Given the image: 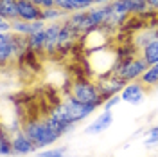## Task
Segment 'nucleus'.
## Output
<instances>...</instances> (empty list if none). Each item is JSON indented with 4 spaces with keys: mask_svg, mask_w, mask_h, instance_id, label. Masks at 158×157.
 <instances>
[{
    "mask_svg": "<svg viewBox=\"0 0 158 157\" xmlns=\"http://www.w3.org/2000/svg\"><path fill=\"white\" fill-rule=\"evenodd\" d=\"M81 40V34L70 25L67 20H63V27H61V38H59V52L58 54H69Z\"/></svg>",
    "mask_w": 158,
    "mask_h": 157,
    "instance_id": "6e6552de",
    "label": "nucleus"
},
{
    "mask_svg": "<svg viewBox=\"0 0 158 157\" xmlns=\"http://www.w3.org/2000/svg\"><path fill=\"white\" fill-rule=\"evenodd\" d=\"M69 94L74 96L77 101L94 105V107H97V108L104 105V99H102L101 92H99L95 79H92L90 76H77L76 79H72Z\"/></svg>",
    "mask_w": 158,
    "mask_h": 157,
    "instance_id": "f03ea898",
    "label": "nucleus"
},
{
    "mask_svg": "<svg viewBox=\"0 0 158 157\" xmlns=\"http://www.w3.org/2000/svg\"><path fill=\"white\" fill-rule=\"evenodd\" d=\"M67 22H69L70 25L74 27V29L77 31L79 34L83 36V34H86L90 31L95 29V25H94V22L90 18V13L88 9L86 11H76V13H70L69 16H67Z\"/></svg>",
    "mask_w": 158,
    "mask_h": 157,
    "instance_id": "1a4fd4ad",
    "label": "nucleus"
},
{
    "mask_svg": "<svg viewBox=\"0 0 158 157\" xmlns=\"http://www.w3.org/2000/svg\"><path fill=\"white\" fill-rule=\"evenodd\" d=\"M111 125H113V110H102L92 123H88L85 127V134L86 136H97V134H102L104 130H108Z\"/></svg>",
    "mask_w": 158,
    "mask_h": 157,
    "instance_id": "9d476101",
    "label": "nucleus"
},
{
    "mask_svg": "<svg viewBox=\"0 0 158 157\" xmlns=\"http://www.w3.org/2000/svg\"><path fill=\"white\" fill-rule=\"evenodd\" d=\"M47 29V27H45ZM45 29L41 31H34L27 36V42H29V49L34 52V54H45Z\"/></svg>",
    "mask_w": 158,
    "mask_h": 157,
    "instance_id": "2eb2a0df",
    "label": "nucleus"
},
{
    "mask_svg": "<svg viewBox=\"0 0 158 157\" xmlns=\"http://www.w3.org/2000/svg\"><path fill=\"white\" fill-rule=\"evenodd\" d=\"M140 56L148 61V65H156L158 63V38L149 42L148 45L140 51Z\"/></svg>",
    "mask_w": 158,
    "mask_h": 157,
    "instance_id": "f3484780",
    "label": "nucleus"
},
{
    "mask_svg": "<svg viewBox=\"0 0 158 157\" xmlns=\"http://www.w3.org/2000/svg\"><path fill=\"white\" fill-rule=\"evenodd\" d=\"M18 11H20V18L27 20V22L41 20V13H43V9L38 7L32 0H18Z\"/></svg>",
    "mask_w": 158,
    "mask_h": 157,
    "instance_id": "f8f14e48",
    "label": "nucleus"
},
{
    "mask_svg": "<svg viewBox=\"0 0 158 157\" xmlns=\"http://www.w3.org/2000/svg\"><path fill=\"white\" fill-rule=\"evenodd\" d=\"M155 38H156V29L151 27V25H146V27H142L140 31L135 33V36H133V45H135L138 51H142L149 42H153Z\"/></svg>",
    "mask_w": 158,
    "mask_h": 157,
    "instance_id": "4468645a",
    "label": "nucleus"
},
{
    "mask_svg": "<svg viewBox=\"0 0 158 157\" xmlns=\"http://www.w3.org/2000/svg\"><path fill=\"white\" fill-rule=\"evenodd\" d=\"M61 27H63V22H52L47 24V29H45V54L43 56H56L59 52V38H61Z\"/></svg>",
    "mask_w": 158,
    "mask_h": 157,
    "instance_id": "0eeeda50",
    "label": "nucleus"
},
{
    "mask_svg": "<svg viewBox=\"0 0 158 157\" xmlns=\"http://www.w3.org/2000/svg\"><path fill=\"white\" fill-rule=\"evenodd\" d=\"M144 145L146 146H155V145H158V125H155L153 128L148 130V137L144 141Z\"/></svg>",
    "mask_w": 158,
    "mask_h": 157,
    "instance_id": "393cba45",
    "label": "nucleus"
},
{
    "mask_svg": "<svg viewBox=\"0 0 158 157\" xmlns=\"http://www.w3.org/2000/svg\"><path fill=\"white\" fill-rule=\"evenodd\" d=\"M118 103H122L120 94H117V96H113V98L106 99V101H104V105H102V108H104V110H113V108L117 107Z\"/></svg>",
    "mask_w": 158,
    "mask_h": 157,
    "instance_id": "a878e982",
    "label": "nucleus"
},
{
    "mask_svg": "<svg viewBox=\"0 0 158 157\" xmlns=\"http://www.w3.org/2000/svg\"><path fill=\"white\" fill-rule=\"evenodd\" d=\"M69 146H54V148H43L38 150L34 155L36 157H67Z\"/></svg>",
    "mask_w": 158,
    "mask_h": 157,
    "instance_id": "412c9836",
    "label": "nucleus"
},
{
    "mask_svg": "<svg viewBox=\"0 0 158 157\" xmlns=\"http://www.w3.org/2000/svg\"><path fill=\"white\" fill-rule=\"evenodd\" d=\"M128 6H129V13L135 15V16H142L149 9L148 0H128Z\"/></svg>",
    "mask_w": 158,
    "mask_h": 157,
    "instance_id": "b1692460",
    "label": "nucleus"
},
{
    "mask_svg": "<svg viewBox=\"0 0 158 157\" xmlns=\"http://www.w3.org/2000/svg\"><path fill=\"white\" fill-rule=\"evenodd\" d=\"M0 33H13L11 20H7V18H0Z\"/></svg>",
    "mask_w": 158,
    "mask_h": 157,
    "instance_id": "cd10ccee",
    "label": "nucleus"
},
{
    "mask_svg": "<svg viewBox=\"0 0 158 157\" xmlns=\"http://www.w3.org/2000/svg\"><path fill=\"white\" fill-rule=\"evenodd\" d=\"M63 103L67 105L70 116H72V121H74L76 125H79L81 121H85L86 118H90V116L97 110V107L88 105V103H83V101H77V99L74 98V96H70V94H67V96L63 98Z\"/></svg>",
    "mask_w": 158,
    "mask_h": 157,
    "instance_id": "20e7f679",
    "label": "nucleus"
},
{
    "mask_svg": "<svg viewBox=\"0 0 158 157\" xmlns=\"http://www.w3.org/2000/svg\"><path fill=\"white\" fill-rule=\"evenodd\" d=\"M148 96V87L146 85H142V81L138 79V81H129L126 83V87L122 88V92H120V98L124 103H129V105H140L144 99Z\"/></svg>",
    "mask_w": 158,
    "mask_h": 157,
    "instance_id": "423d86ee",
    "label": "nucleus"
},
{
    "mask_svg": "<svg viewBox=\"0 0 158 157\" xmlns=\"http://www.w3.org/2000/svg\"><path fill=\"white\" fill-rule=\"evenodd\" d=\"M0 18H7V20L20 18L18 0H0Z\"/></svg>",
    "mask_w": 158,
    "mask_h": 157,
    "instance_id": "dca6fc26",
    "label": "nucleus"
},
{
    "mask_svg": "<svg viewBox=\"0 0 158 157\" xmlns=\"http://www.w3.org/2000/svg\"><path fill=\"white\" fill-rule=\"evenodd\" d=\"M56 7L65 11L67 15L76 13V11H83L81 7V0H56Z\"/></svg>",
    "mask_w": 158,
    "mask_h": 157,
    "instance_id": "4be33fe9",
    "label": "nucleus"
},
{
    "mask_svg": "<svg viewBox=\"0 0 158 157\" xmlns=\"http://www.w3.org/2000/svg\"><path fill=\"white\" fill-rule=\"evenodd\" d=\"M49 116L52 119H56L58 123L65 125V127H77V125L72 121V116H70L67 105L63 103V99H61V101H56V105H52V107H50Z\"/></svg>",
    "mask_w": 158,
    "mask_h": 157,
    "instance_id": "ddd939ff",
    "label": "nucleus"
},
{
    "mask_svg": "<svg viewBox=\"0 0 158 157\" xmlns=\"http://www.w3.org/2000/svg\"><path fill=\"white\" fill-rule=\"evenodd\" d=\"M11 25H13V33H16V34H22V36L31 34V22H27V20L23 18L11 20Z\"/></svg>",
    "mask_w": 158,
    "mask_h": 157,
    "instance_id": "5701e85b",
    "label": "nucleus"
},
{
    "mask_svg": "<svg viewBox=\"0 0 158 157\" xmlns=\"http://www.w3.org/2000/svg\"><path fill=\"white\" fill-rule=\"evenodd\" d=\"M22 130L27 134V137L32 139L36 143L38 150H43V148H49L50 145L58 143L59 139L63 137L61 134H58L56 130L47 125L45 118H31L25 119L22 123Z\"/></svg>",
    "mask_w": 158,
    "mask_h": 157,
    "instance_id": "f257e3e1",
    "label": "nucleus"
},
{
    "mask_svg": "<svg viewBox=\"0 0 158 157\" xmlns=\"http://www.w3.org/2000/svg\"><path fill=\"white\" fill-rule=\"evenodd\" d=\"M148 61L142 58L140 54L133 56V58H124V60H118L117 58V63H115V69H113V74L118 76L122 81H138L142 78V74L146 72L148 69Z\"/></svg>",
    "mask_w": 158,
    "mask_h": 157,
    "instance_id": "7ed1b4c3",
    "label": "nucleus"
},
{
    "mask_svg": "<svg viewBox=\"0 0 158 157\" xmlns=\"http://www.w3.org/2000/svg\"><path fill=\"white\" fill-rule=\"evenodd\" d=\"M38 7L41 9H49V7H54L56 6V0H32Z\"/></svg>",
    "mask_w": 158,
    "mask_h": 157,
    "instance_id": "bb28decb",
    "label": "nucleus"
},
{
    "mask_svg": "<svg viewBox=\"0 0 158 157\" xmlns=\"http://www.w3.org/2000/svg\"><path fill=\"white\" fill-rule=\"evenodd\" d=\"M69 15L65 13V11H61L59 7H49V9H43L41 13V20H45L47 24H52V22H63V20L67 18Z\"/></svg>",
    "mask_w": 158,
    "mask_h": 157,
    "instance_id": "aec40b11",
    "label": "nucleus"
},
{
    "mask_svg": "<svg viewBox=\"0 0 158 157\" xmlns=\"http://www.w3.org/2000/svg\"><path fill=\"white\" fill-rule=\"evenodd\" d=\"M148 4H149V9H153L158 13V0H148Z\"/></svg>",
    "mask_w": 158,
    "mask_h": 157,
    "instance_id": "c85d7f7f",
    "label": "nucleus"
},
{
    "mask_svg": "<svg viewBox=\"0 0 158 157\" xmlns=\"http://www.w3.org/2000/svg\"><path fill=\"white\" fill-rule=\"evenodd\" d=\"M95 83H97V88H99V92H101V96H102L104 101L110 99V98H113V96H117V94H120L122 88L126 87V81H122V79L118 78V76H115V74L97 78Z\"/></svg>",
    "mask_w": 158,
    "mask_h": 157,
    "instance_id": "39448f33",
    "label": "nucleus"
},
{
    "mask_svg": "<svg viewBox=\"0 0 158 157\" xmlns=\"http://www.w3.org/2000/svg\"><path fill=\"white\" fill-rule=\"evenodd\" d=\"M140 81H142V85H146L148 88L158 87V63L156 65H149L146 69V72L142 74Z\"/></svg>",
    "mask_w": 158,
    "mask_h": 157,
    "instance_id": "6ab92c4d",
    "label": "nucleus"
},
{
    "mask_svg": "<svg viewBox=\"0 0 158 157\" xmlns=\"http://www.w3.org/2000/svg\"><path fill=\"white\" fill-rule=\"evenodd\" d=\"M13 150L16 155H31V154L38 152V146L32 139L27 137V134L23 130H20L16 134H13Z\"/></svg>",
    "mask_w": 158,
    "mask_h": 157,
    "instance_id": "9b49d317",
    "label": "nucleus"
},
{
    "mask_svg": "<svg viewBox=\"0 0 158 157\" xmlns=\"http://www.w3.org/2000/svg\"><path fill=\"white\" fill-rule=\"evenodd\" d=\"M0 152L4 157H13L16 155L15 150H13V136L7 128L4 127L2 128V141H0Z\"/></svg>",
    "mask_w": 158,
    "mask_h": 157,
    "instance_id": "a211bd4d",
    "label": "nucleus"
},
{
    "mask_svg": "<svg viewBox=\"0 0 158 157\" xmlns=\"http://www.w3.org/2000/svg\"><path fill=\"white\" fill-rule=\"evenodd\" d=\"M111 0H95V6H102V4H110Z\"/></svg>",
    "mask_w": 158,
    "mask_h": 157,
    "instance_id": "c756f323",
    "label": "nucleus"
},
{
    "mask_svg": "<svg viewBox=\"0 0 158 157\" xmlns=\"http://www.w3.org/2000/svg\"><path fill=\"white\" fill-rule=\"evenodd\" d=\"M156 90H158V87H156Z\"/></svg>",
    "mask_w": 158,
    "mask_h": 157,
    "instance_id": "2f4dec72",
    "label": "nucleus"
},
{
    "mask_svg": "<svg viewBox=\"0 0 158 157\" xmlns=\"http://www.w3.org/2000/svg\"><path fill=\"white\" fill-rule=\"evenodd\" d=\"M156 38H158V27H156Z\"/></svg>",
    "mask_w": 158,
    "mask_h": 157,
    "instance_id": "7c9ffc66",
    "label": "nucleus"
}]
</instances>
